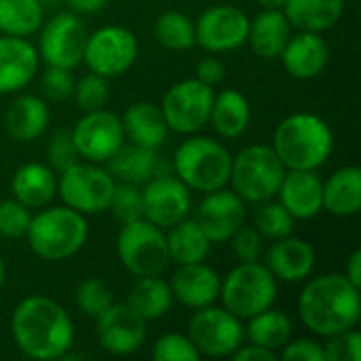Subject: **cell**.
<instances>
[{
  "label": "cell",
  "instance_id": "6da1fadb",
  "mask_svg": "<svg viewBox=\"0 0 361 361\" xmlns=\"http://www.w3.org/2000/svg\"><path fill=\"white\" fill-rule=\"evenodd\" d=\"M17 349L32 360H61L74 347V324L68 311L47 296L23 298L11 317Z\"/></svg>",
  "mask_w": 361,
  "mask_h": 361
},
{
  "label": "cell",
  "instance_id": "7a4b0ae2",
  "mask_svg": "<svg viewBox=\"0 0 361 361\" xmlns=\"http://www.w3.org/2000/svg\"><path fill=\"white\" fill-rule=\"evenodd\" d=\"M298 317L317 336H334L360 324L361 294L343 273L311 279L298 296Z\"/></svg>",
  "mask_w": 361,
  "mask_h": 361
},
{
  "label": "cell",
  "instance_id": "3957f363",
  "mask_svg": "<svg viewBox=\"0 0 361 361\" xmlns=\"http://www.w3.org/2000/svg\"><path fill=\"white\" fill-rule=\"evenodd\" d=\"M334 148V135L328 123L311 112L286 116L273 133V150L286 169H317Z\"/></svg>",
  "mask_w": 361,
  "mask_h": 361
},
{
  "label": "cell",
  "instance_id": "277c9868",
  "mask_svg": "<svg viewBox=\"0 0 361 361\" xmlns=\"http://www.w3.org/2000/svg\"><path fill=\"white\" fill-rule=\"evenodd\" d=\"M25 237L30 250L38 258L49 262H61L85 247L89 237V224L82 214L68 205H44L36 216H32Z\"/></svg>",
  "mask_w": 361,
  "mask_h": 361
},
{
  "label": "cell",
  "instance_id": "5b68a950",
  "mask_svg": "<svg viewBox=\"0 0 361 361\" xmlns=\"http://www.w3.org/2000/svg\"><path fill=\"white\" fill-rule=\"evenodd\" d=\"M233 157L224 144L212 137H188L184 140L173 157L176 176L199 192H212L224 188L231 178Z\"/></svg>",
  "mask_w": 361,
  "mask_h": 361
},
{
  "label": "cell",
  "instance_id": "8992f818",
  "mask_svg": "<svg viewBox=\"0 0 361 361\" xmlns=\"http://www.w3.org/2000/svg\"><path fill=\"white\" fill-rule=\"evenodd\" d=\"M286 171L273 146L252 144L233 157L228 184L245 203L258 205L277 197Z\"/></svg>",
  "mask_w": 361,
  "mask_h": 361
},
{
  "label": "cell",
  "instance_id": "52a82bcc",
  "mask_svg": "<svg viewBox=\"0 0 361 361\" xmlns=\"http://www.w3.org/2000/svg\"><path fill=\"white\" fill-rule=\"evenodd\" d=\"M220 298L226 311L239 319H250L275 305L277 279L258 260L239 262L220 283Z\"/></svg>",
  "mask_w": 361,
  "mask_h": 361
},
{
  "label": "cell",
  "instance_id": "ba28073f",
  "mask_svg": "<svg viewBox=\"0 0 361 361\" xmlns=\"http://www.w3.org/2000/svg\"><path fill=\"white\" fill-rule=\"evenodd\" d=\"M116 254L123 267L135 277L161 275L169 262L163 228L146 218L123 224L116 237Z\"/></svg>",
  "mask_w": 361,
  "mask_h": 361
},
{
  "label": "cell",
  "instance_id": "9c48e42d",
  "mask_svg": "<svg viewBox=\"0 0 361 361\" xmlns=\"http://www.w3.org/2000/svg\"><path fill=\"white\" fill-rule=\"evenodd\" d=\"M116 180L108 169H102L97 163H74L61 171L57 180V192L63 205L76 209L82 216H95L108 212Z\"/></svg>",
  "mask_w": 361,
  "mask_h": 361
},
{
  "label": "cell",
  "instance_id": "30bf717a",
  "mask_svg": "<svg viewBox=\"0 0 361 361\" xmlns=\"http://www.w3.org/2000/svg\"><path fill=\"white\" fill-rule=\"evenodd\" d=\"M188 338L201 357H228L243 345L245 328L231 311L209 305L190 317Z\"/></svg>",
  "mask_w": 361,
  "mask_h": 361
},
{
  "label": "cell",
  "instance_id": "8fae6325",
  "mask_svg": "<svg viewBox=\"0 0 361 361\" xmlns=\"http://www.w3.org/2000/svg\"><path fill=\"white\" fill-rule=\"evenodd\" d=\"M140 53L137 38L123 25H104L87 36L82 61L89 72L114 78L131 70Z\"/></svg>",
  "mask_w": 361,
  "mask_h": 361
},
{
  "label": "cell",
  "instance_id": "7c38bea8",
  "mask_svg": "<svg viewBox=\"0 0 361 361\" xmlns=\"http://www.w3.org/2000/svg\"><path fill=\"white\" fill-rule=\"evenodd\" d=\"M214 104V89L199 78L176 82L163 97L161 110L169 131L192 135L209 123Z\"/></svg>",
  "mask_w": 361,
  "mask_h": 361
},
{
  "label": "cell",
  "instance_id": "4fadbf2b",
  "mask_svg": "<svg viewBox=\"0 0 361 361\" xmlns=\"http://www.w3.org/2000/svg\"><path fill=\"white\" fill-rule=\"evenodd\" d=\"M38 32V55L47 61V66L72 70L82 63L89 32L78 15L57 13L47 23H42Z\"/></svg>",
  "mask_w": 361,
  "mask_h": 361
},
{
  "label": "cell",
  "instance_id": "5bb4252c",
  "mask_svg": "<svg viewBox=\"0 0 361 361\" xmlns=\"http://www.w3.org/2000/svg\"><path fill=\"white\" fill-rule=\"evenodd\" d=\"M72 140L80 159L89 163H108L125 144L123 121L104 108L85 112L72 129Z\"/></svg>",
  "mask_w": 361,
  "mask_h": 361
},
{
  "label": "cell",
  "instance_id": "9a60e30c",
  "mask_svg": "<svg viewBox=\"0 0 361 361\" xmlns=\"http://www.w3.org/2000/svg\"><path fill=\"white\" fill-rule=\"evenodd\" d=\"M250 17L233 4H216L201 13L195 21V44L209 53L235 51L247 42Z\"/></svg>",
  "mask_w": 361,
  "mask_h": 361
},
{
  "label": "cell",
  "instance_id": "2e32d148",
  "mask_svg": "<svg viewBox=\"0 0 361 361\" xmlns=\"http://www.w3.org/2000/svg\"><path fill=\"white\" fill-rule=\"evenodd\" d=\"M144 218L161 228L184 220L190 212V188L173 176H154L142 190Z\"/></svg>",
  "mask_w": 361,
  "mask_h": 361
},
{
  "label": "cell",
  "instance_id": "e0dca14e",
  "mask_svg": "<svg viewBox=\"0 0 361 361\" xmlns=\"http://www.w3.org/2000/svg\"><path fill=\"white\" fill-rule=\"evenodd\" d=\"M195 220L212 243H226L245 224V201L226 186L212 190L201 201Z\"/></svg>",
  "mask_w": 361,
  "mask_h": 361
},
{
  "label": "cell",
  "instance_id": "ac0fdd59",
  "mask_svg": "<svg viewBox=\"0 0 361 361\" xmlns=\"http://www.w3.org/2000/svg\"><path fill=\"white\" fill-rule=\"evenodd\" d=\"M97 341L112 355H131L146 343V319L127 302H112L97 317Z\"/></svg>",
  "mask_w": 361,
  "mask_h": 361
},
{
  "label": "cell",
  "instance_id": "d6986e66",
  "mask_svg": "<svg viewBox=\"0 0 361 361\" xmlns=\"http://www.w3.org/2000/svg\"><path fill=\"white\" fill-rule=\"evenodd\" d=\"M220 275L205 262L178 264L169 279L171 296L188 309H203L220 298Z\"/></svg>",
  "mask_w": 361,
  "mask_h": 361
},
{
  "label": "cell",
  "instance_id": "ffe728a7",
  "mask_svg": "<svg viewBox=\"0 0 361 361\" xmlns=\"http://www.w3.org/2000/svg\"><path fill=\"white\" fill-rule=\"evenodd\" d=\"M277 197L294 220H311L324 209V182L313 169H288Z\"/></svg>",
  "mask_w": 361,
  "mask_h": 361
},
{
  "label": "cell",
  "instance_id": "44dd1931",
  "mask_svg": "<svg viewBox=\"0 0 361 361\" xmlns=\"http://www.w3.org/2000/svg\"><path fill=\"white\" fill-rule=\"evenodd\" d=\"M40 63L38 49L21 36H0V93H13L30 85Z\"/></svg>",
  "mask_w": 361,
  "mask_h": 361
},
{
  "label": "cell",
  "instance_id": "7402d4cb",
  "mask_svg": "<svg viewBox=\"0 0 361 361\" xmlns=\"http://www.w3.org/2000/svg\"><path fill=\"white\" fill-rule=\"evenodd\" d=\"M264 267L277 281L298 283L305 281L315 269V250L300 237H283L273 241L267 252Z\"/></svg>",
  "mask_w": 361,
  "mask_h": 361
},
{
  "label": "cell",
  "instance_id": "603a6c76",
  "mask_svg": "<svg viewBox=\"0 0 361 361\" xmlns=\"http://www.w3.org/2000/svg\"><path fill=\"white\" fill-rule=\"evenodd\" d=\"M279 57L290 76L298 80H311L326 70L330 59V49L319 32L300 30V34L290 36Z\"/></svg>",
  "mask_w": 361,
  "mask_h": 361
},
{
  "label": "cell",
  "instance_id": "cb8c5ba5",
  "mask_svg": "<svg viewBox=\"0 0 361 361\" xmlns=\"http://www.w3.org/2000/svg\"><path fill=\"white\" fill-rule=\"evenodd\" d=\"M292 36V25L281 8H264L250 19L247 42L262 59H277Z\"/></svg>",
  "mask_w": 361,
  "mask_h": 361
},
{
  "label": "cell",
  "instance_id": "d4e9b609",
  "mask_svg": "<svg viewBox=\"0 0 361 361\" xmlns=\"http://www.w3.org/2000/svg\"><path fill=\"white\" fill-rule=\"evenodd\" d=\"M121 121H123L125 135L131 140V144L157 150L167 140V133H169L167 121L163 116L161 106L152 102L131 104L125 110V116Z\"/></svg>",
  "mask_w": 361,
  "mask_h": 361
},
{
  "label": "cell",
  "instance_id": "484cf974",
  "mask_svg": "<svg viewBox=\"0 0 361 361\" xmlns=\"http://www.w3.org/2000/svg\"><path fill=\"white\" fill-rule=\"evenodd\" d=\"M11 190L27 209H40L57 195V176L44 163H25L15 171Z\"/></svg>",
  "mask_w": 361,
  "mask_h": 361
},
{
  "label": "cell",
  "instance_id": "4316f807",
  "mask_svg": "<svg viewBox=\"0 0 361 361\" xmlns=\"http://www.w3.org/2000/svg\"><path fill=\"white\" fill-rule=\"evenodd\" d=\"M324 209L338 218L360 214L361 169L357 165L341 167L328 178V182H324Z\"/></svg>",
  "mask_w": 361,
  "mask_h": 361
},
{
  "label": "cell",
  "instance_id": "83f0119b",
  "mask_svg": "<svg viewBox=\"0 0 361 361\" xmlns=\"http://www.w3.org/2000/svg\"><path fill=\"white\" fill-rule=\"evenodd\" d=\"M49 108L38 95H19L4 114V129L17 142H34L49 125Z\"/></svg>",
  "mask_w": 361,
  "mask_h": 361
},
{
  "label": "cell",
  "instance_id": "f1b7e54d",
  "mask_svg": "<svg viewBox=\"0 0 361 361\" xmlns=\"http://www.w3.org/2000/svg\"><path fill=\"white\" fill-rule=\"evenodd\" d=\"M281 11L292 27L305 32H324L341 21L345 0H286Z\"/></svg>",
  "mask_w": 361,
  "mask_h": 361
},
{
  "label": "cell",
  "instance_id": "f546056e",
  "mask_svg": "<svg viewBox=\"0 0 361 361\" xmlns=\"http://www.w3.org/2000/svg\"><path fill=\"white\" fill-rule=\"evenodd\" d=\"M252 118V108L245 95L237 89H224L214 95L209 123L212 127L228 140H235L245 133Z\"/></svg>",
  "mask_w": 361,
  "mask_h": 361
},
{
  "label": "cell",
  "instance_id": "4dcf8cb0",
  "mask_svg": "<svg viewBox=\"0 0 361 361\" xmlns=\"http://www.w3.org/2000/svg\"><path fill=\"white\" fill-rule=\"evenodd\" d=\"M159 169V157L157 150L144 148L137 144L121 146V150L108 161V171L116 182L125 184H146L150 178L157 176Z\"/></svg>",
  "mask_w": 361,
  "mask_h": 361
},
{
  "label": "cell",
  "instance_id": "1f68e13d",
  "mask_svg": "<svg viewBox=\"0 0 361 361\" xmlns=\"http://www.w3.org/2000/svg\"><path fill=\"white\" fill-rule=\"evenodd\" d=\"M169 260L176 264H192L203 262L209 256L212 241L197 224V220H180L165 233Z\"/></svg>",
  "mask_w": 361,
  "mask_h": 361
},
{
  "label": "cell",
  "instance_id": "d6a6232c",
  "mask_svg": "<svg viewBox=\"0 0 361 361\" xmlns=\"http://www.w3.org/2000/svg\"><path fill=\"white\" fill-rule=\"evenodd\" d=\"M292 334H294V326H292L290 315L273 307L250 317L245 326L247 341L273 353L283 349L292 341Z\"/></svg>",
  "mask_w": 361,
  "mask_h": 361
},
{
  "label": "cell",
  "instance_id": "836d02e7",
  "mask_svg": "<svg viewBox=\"0 0 361 361\" xmlns=\"http://www.w3.org/2000/svg\"><path fill=\"white\" fill-rule=\"evenodd\" d=\"M127 305L146 322L167 315V311L173 305L169 281L161 279L159 275L140 277L129 290Z\"/></svg>",
  "mask_w": 361,
  "mask_h": 361
},
{
  "label": "cell",
  "instance_id": "e575fe53",
  "mask_svg": "<svg viewBox=\"0 0 361 361\" xmlns=\"http://www.w3.org/2000/svg\"><path fill=\"white\" fill-rule=\"evenodd\" d=\"M44 23L40 0H0V32L27 38Z\"/></svg>",
  "mask_w": 361,
  "mask_h": 361
},
{
  "label": "cell",
  "instance_id": "d590c367",
  "mask_svg": "<svg viewBox=\"0 0 361 361\" xmlns=\"http://www.w3.org/2000/svg\"><path fill=\"white\" fill-rule=\"evenodd\" d=\"M154 36L169 51H188L195 47V23L180 11H167L154 21Z\"/></svg>",
  "mask_w": 361,
  "mask_h": 361
},
{
  "label": "cell",
  "instance_id": "8d00e7d4",
  "mask_svg": "<svg viewBox=\"0 0 361 361\" xmlns=\"http://www.w3.org/2000/svg\"><path fill=\"white\" fill-rule=\"evenodd\" d=\"M294 218L279 201H262L254 212V228L262 235V239H283L294 233Z\"/></svg>",
  "mask_w": 361,
  "mask_h": 361
},
{
  "label": "cell",
  "instance_id": "74e56055",
  "mask_svg": "<svg viewBox=\"0 0 361 361\" xmlns=\"http://www.w3.org/2000/svg\"><path fill=\"white\" fill-rule=\"evenodd\" d=\"M74 300H76V307L87 317L97 319L114 302V294L102 279L87 277L78 283V288L74 292Z\"/></svg>",
  "mask_w": 361,
  "mask_h": 361
},
{
  "label": "cell",
  "instance_id": "f35d334b",
  "mask_svg": "<svg viewBox=\"0 0 361 361\" xmlns=\"http://www.w3.org/2000/svg\"><path fill=\"white\" fill-rule=\"evenodd\" d=\"M108 209L112 212V216L121 222H135L140 218H144V201H142V190L135 184H125V182H116L112 199Z\"/></svg>",
  "mask_w": 361,
  "mask_h": 361
},
{
  "label": "cell",
  "instance_id": "ab89813d",
  "mask_svg": "<svg viewBox=\"0 0 361 361\" xmlns=\"http://www.w3.org/2000/svg\"><path fill=\"white\" fill-rule=\"evenodd\" d=\"M76 106L82 112H91V110H99L108 104L110 99V87H108V78L89 72L82 78H78V82H74V91H72Z\"/></svg>",
  "mask_w": 361,
  "mask_h": 361
},
{
  "label": "cell",
  "instance_id": "60d3db41",
  "mask_svg": "<svg viewBox=\"0 0 361 361\" xmlns=\"http://www.w3.org/2000/svg\"><path fill=\"white\" fill-rule=\"evenodd\" d=\"M150 355L157 361H201V355L190 343V338L182 334H173V332L161 336L152 345Z\"/></svg>",
  "mask_w": 361,
  "mask_h": 361
},
{
  "label": "cell",
  "instance_id": "b9f144b4",
  "mask_svg": "<svg viewBox=\"0 0 361 361\" xmlns=\"http://www.w3.org/2000/svg\"><path fill=\"white\" fill-rule=\"evenodd\" d=\"M30 220H32L30 209L17 199L0 201V237L6 239L25 237Z\"/></svg>",
  "mask_w": 361,
  "mask_h": 361
},
{
  "label": "cell",
  "instance_id": "7bdbcfd3",
  "mask_svg": "<svg viewBox=\"0 0 361 361\" xmlns=\"http://www.w3.org/2000/svg\"><path fill=\"white\" fill-rule=\"evenodd\" d=\"M47 159H49V167L57 173L66 171L68 167H72L74 163H78V150L74 146L72 140V131H57L53 133L49 146H47Z\"/></svg>",
  "mask_w": 361,
  "mask_h": 361
},
{
  "label": "cell",
  "instance_id": "ee69618b",
  "mask_svg": "<svg viewBox=\"0 0 361 361\" xmlns=\"http://www.w3.org/2000/svg\"><path fill=\"white\" fill-rule=\"evenodd\" d=\"M326 361H360L361 360V334L351 328L347 332L328 336L324 345Z\"/></svg>",
  "mask_w": 361,
  "mask_h": 361
},
{
  "label": "cell",
  "instance_id": "f6af8a7d",
  "mask_svg": "<svg viewBox=\"0 0 361 361\" xmlns=\"http://www.w3.org/2000/svg\"><path fill=\"white\" fill-rule=\"evenodd\" d=\"M40 85H42L44 97H49L53 102L68 99L72 95V91H74V78H72L70 70L68 68H57V66H49L42 72Z\"/></svg>",
  "mask_w": 361,
  "mask_h": 361
},
{
  "label": "cell",
  "instance_id": "bcb514c9",
  "mask_svg": "<svg viewBox=\"0 0 361 361\" xmlns=\"http://www.w3.org/2000/svg\"><path fill=\"white\" fill-rule=\"evenodd\" d=\"M233 254L239 262H256L262 256V235L254 226H241L231 239Z\"/></svg>",
  "mask_w": 361,
  "mask_h": 361
},
{
  "label": "cell",
  "instance_id": "7dc6e473",
  "mask_svg": "<svg viewBox=\"0 0 361 361\" xmlns=\"http://www.w3.org/2000/svg\"><path fill=\"white\" fill-rule=\"evenodd\" d=\"M281 360L283 361H326L324 355V345L317 341L300 338V341H290L281 349Z\"/></svg>",
  "mask_w": 361,
  "mask_h": 361
},
{
  "label": "cell",
  "instance_id": "c3c4849f",
  "mask_svg": "<svg viewBox=\"0 0 361 361\" xmlns=\"http://www.w3.org/2000/svg\"><path fill=\"white\" fill-rule=\"evenodd\" d=\"M224 74H226V68H224V63H222L218 57H205V59H201L199 66H197V78H199L201 82L209 85V87L222 82Z\"/></svg>",
  "mask_w": 361,
  "mask_h": 361
},
{
  "label": "cell",
  "instance_id": "681fc988",
  "mask_svg": "<svg viewBox=\"0 0 361 361\" xmlns=\"http://www.w3.org/2000/svg\"><path fill=\"white\" fill-rule=\"evenodd\" d=\"M235 361H273L277 357V353L269 351V349H262L258 345H241L233 355H231Z\"/></svg>",
  "mask_w": 361,
  "mask_h": 361
},
{
  "label": "cell",
  "instance_id": "f907efd6",
  "mask_svg": "<svg viewBox=\"0 0 361 361\" xmlns=\"http://www.w3.org/2000/svg\"><path fill=\"white\" fill-rule=\"evenodd\" d=\"M353 286L361 288V250H353V254L347 260L345 273H343Z\"/></svg>",
  "mask_w": 361,
  "mask_h": 361
},
{
  "label": "cell",
  "instance_id": "816d5d0a",
  "mask_svg": "<svg viewBox=\"0 0 361 361\" xmlns=\"http://www.w3.org/2000/svg\"><path fill=\"white\" fill-rule=\"evenodd\" d=\"M74 13H97L104 8L106 0H68Z\"/></svg>",
  "mask_w": 361,
  "mask_h": 361
},
{
  "label": "cell",
  "instance_id": "f5cc1de1",
  "mask_svg": "<svg viewBox=\"0 0 361 361\" xmlns=\"http://www.w3.org/2000/svg\"><path fill=\"white\" fill-rule=\"evenodd\" d=\"M262 8H283L286 0H256Z\"/></svg>",
  "mask_w": 361,
  "mask_h": 361
},
{
  "label": "cell",
  "instance_id": "db71d44e",
  "mask_svg": "<svg viewBox=\"0 0 361 361\" xmlns=\"http://www.w3.org/2000/svg\"><path fill=\"white\" fill-rule=\"evenodd\" d=\"M4 275H6V271H4V262H2V258H0V288H2V283H4Z\"/></svg>",
  "mask_w": 361,
  "mask_h": 361
}]
</instances>
